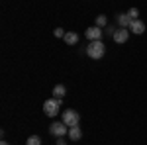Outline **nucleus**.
Instances as JSON below:
<instances>
[{"label": "nucleus", "instance_id": "nucleus-13", "mask_svg": "<svg viewBox=\"0 0 147 145\" xmlns=\"http://www.w3.org/2000/svg\"><path fill=\"white\" fill-rule=\"evenodd\" d=\"M26 145H41V139H39V135H32V137H28Z\"/></svg>", "mask_w": 147, "mask_h": 145}, {"label": "nucleus", "instance_id": "nucleus-3", "mask_svg": "<svg viewBox=\"0 0 147 145\" xmlns=\"http://www.w3.org/2000/svg\"><path fill=\"white\" fill-rule=\"evenodd\" d=\"M49 134L55 135V137H63V135H69V125L63 120L61 122H53L49 125Z\"/></svg>", "mask_w": 147, "mask_h": 145}, {"label": "nucleus", "instance_id": "nucleus-5", "mask_svg": "<svg viewBox=\"0 0 147 145\" xmlns=\"http://www.w3.org/2000/svg\"><path fill=\"white\" fill-rule=\"evenodd\" d=\"M84 35H86L88 41H98V39H102V28L92 26V28H88V30L84 32Z\"/></svg>", "mask_w": 147, "mask_h": 145}, {"label": "nucleus", "instance_id": "nucleus-8", "mask_svg": "<svg viewBox=\"0 0 147 145\" xmlns=\"http://www.w3.org/2000/svg\"><path fill=\"white\" fill-rule=\"evenodd\" d=\"M80 137H82V129H80L79 125L69 127V139H71V141H79Z\"/></svg>", "mask_w": 147, "mask_h": 145}, {"label": "nucleus", "instance_id": "nucleus-12", "mask_svg": "<svg viewBox=\"0 0 147 145\" xmlns=\"http://www.w3.org/2000/svg\"><path fill=\"white\" fill-rule=\"evenodd\" d=\"M96 26L102 28V30L108 28V18H106V16H98V18H96Z\"/></svg>", "mask_w": 147, "mask_h": 145}, {"label": "nucleus", "instance_id": "nucleus-18", "mask_svg": "<svg viewBox=\"0 0 147 145\" xmlns=\"http://www.w3.org/2000/svg\"><path fill=\"white\" fill-rule=\"evenodd\" d=\"M0 145H10V143H6V141H2V143H0Z\"/></svg>", "mask_w": 147, "mask_h": 145}, {"label": "nucleus", "instance_id": "nucleus-11", "mask_svg": "<svg viewBox=\"0 0 147 145\" xmlns=\"http://www.w3.org/2000/svg\"><path fill=\"white\" fill-rule=\"evenodd\" d=\"M65 92H67V90H65L63 84H57L55 88H53V98H59V100H61V98L65 96Z\"/></svg>", "mask_w": 147, "mask_h": 145}, {"label": "nucleus", "instance_id": "nucleus-14", "mask_svg": "<svg viewBox=\"0 0 147 145\" xmlns=\"http://www.w3.org/2000/svg\"><path fill=\"white\" fill-rule=\"evenodd\" d=\"M127 16H129L131 20H139V10H137V8H129Z\"/></svg>", "mask_w": 147, "mask_h": 145}, {"label": "nucleus", "instance_id": "nucleus-10", "mask_svg": "<svg viewBox=\"0 0 147 145\" xmlns=\"http://www.w3.org/2000/svg\"><path fill=\"white\" fill-rule=\"evenodd\" d=\"M63 39H65V43H67V45H77V41H79V35L75 34V32H67Z\"/></svg>", "mask_w": 147, "mask_h": 145}, {"label": "nucleus", "instance_id": "nucleus-2", "mask_svg": "<svg viewBox=\"0 0 147 145\" xmlns=\"http://www.w3.org/2000/svg\"><path fill=\"white\" fill-rule=\"evenodd\" d=\"M59 108H61V100L59 98H49V100L43 102V114L49 116V118H55L59 114Z\"/></svg>", "mask_w": 147, "mask_h": 145}, {"label": "nucleus", "instance_id": "nucleus-17", "mask_svg": "<svg viewBox=\"0 0 147 145\" xmlns=\"http://www.w3.org/2000/svg\"><path fill=\"white\" fill-rule=\"evenodd\" d=\"M106 34H110L114 37V34H116V30H114V28H106Z\"/></svg>", "mask_w": 147, "mask_h": 145}, {"label": "nucleus", "instance_id": "nucleus-15", "mask_svg": "<svg viewBox=\"0 0 147 145\" xmlns=\"http://www.w3.org/2000/svg\"><path fill=\"white\" fill-rule=\"evenodd\" d=\"M53 34H55V37H65V34H67V32H63L61 28H57V30L53 32Z\"/></svg>", "mask_w": 147, "mask_h": 145}, {"label": "nucleus", "instance_id": "nucleus-16", "mask_svg": "<svg viewBox=\"0 0 147 145\" xmlns=\"http://www.w3.org/2000/svg\"><path fill=\"white\" fill-rule=\"evenodd\" d=\"M57 145H67V141L63 137H57Z\"/></svg>", "mask_w": 147, "mask_h": 145}, {"label": "nucleus", "instance_id": "nucleus-7", "mask_svg": "<svg viewBox=\"0 0 147 145\" xmlns=\"http://www.w3.org/2000/svg\"><path fill=\"white\" fill-rule=\"evenodd\" d=\"M129 32L136 35H141L143 32H145V24L141 22V20H134L131 22V26H129Z\"/></svg>", "mask_w": 147, "mask_h": 145}, {"label": "nucleus", "instance_id": "nucleus-1", "mask_svg": "<svg viewBox=\"0 0 147 145\" xmlns=\"http://www.w3.org/2000/svg\"><path fill=\"white\" fill-rule=\"evenodd\" d=\"M106 53V45L102 43L100 39L98 41H90L88 47H86V55L90 57V59H102Z\"/></svg>", "mask_w": 147, "mask_h": 145}, {"label": "nucleus", "instance_id": "nucleus-4", "mask_svg": "<svg viewBox=\"0 0 147 145\" xmlns=\"http://www.w3.org/2000/svg\"><path fill=\"white\" fill-rule=\"evenodd\" d=\"M61 120L67 123L69 127H75V125H79L80 116H79V112H75V110H65L63 116H61Z\"/></svg>", "mask_w": 147, "mask_h": 145}, {"label": "nucleus", "instance_id": "nucleus-6", "mask_svg": "<svg viewBox=\"0 0 147 145\" xmlns=\"http://www.w3.org/2000/svg\"><path fill=\"white\" fill-rule=\"evenodd\" d=\"M127 37H129V30L127 28H118L116 34H114V41L116 43H125Z\"/></svg>", "mask_w": 147, "mask_h": 145}, {"label": "nucleus", "instance_id": "nucleus-9", "mask_svg": "<svg viewBox=\"0 0 147 145\" xmlns=\"http://www.w3.org/2000/svg\"><path fill=\"white\" fill-rule=\"evenodd\" d=\"M131 22H134V20H131L127 14H120V16H118V26H120V28H129Z\"/></svg>", "mask_w": 147, "mask_h": 145}]
</instances>
